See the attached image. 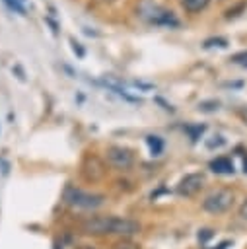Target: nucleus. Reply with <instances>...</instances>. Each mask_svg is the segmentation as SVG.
Masks as SVG:
<instances>
[{
	"instance_id": "nucleus-1",
	"label": "nucleus",
	"mask_w": 247,
	"mask_h": 249,
	"mask_svg": "<svg viewBox=\"0 0 247 249\" xmlns=\"http://www.w3.org/2000/svg\"><path fill=\"white\" fill-rule=\"evenodd\" d=\"M140 222L123 216H89L80 224V231L86 235H119V237H134L140 233Z\"/></svg>"
},
{
	"instance_id": "nucleus-2",
	"label": "nucleus",
	"mask_w": 247,
	"mask_h": 249,
	"mask_svg": "<svg viewBox=\"0 0 247 249\" xmlns=\"http://www.w3.org/2000/svg\"><path fill=\"white\" fill-rule=\"evenodd\" d=\"M62 198H64V202L68 206L82 208V210H93V208H99L105 202V195L82 191V189H78L74 185H66V189L62 193Z\"/></svg>"
},
{
	"instance_id": "nucleus-3",
	"label": "nucleus",
	"mask_w": 247,
	"mask_h": 249,
	"mask_svg": "<svg viewBox=\"0 0 247 249\" xmlns=\"http://www.w3.org/2000/svg\"><path fill=\"white\" fill-rule=\"evenodd\" d=\"M140 16L148 23H154V25H165V27H179L181 25V21L175 18V14L171 10H165V8L152 4V2H144L140 6Z\"/></svg>"
},
{
	"instance_id": "nucleus-4",
	"label": "nucleus",
	"mask_w": 247,
	"mask_h": 249,
	"mask_svg": "<svg viewBox=\"0 0 247 249\" xmlns=\"http://www.w3.org/2000/svg\"><path fill=\"white\" fill-rule=\"evenodd\" d=\"M231 204H233V191L229 189H216L202 200V208L210 214H224L226 210L231 208Z\"/></svg>"
},
{
	"instance_id": "nucleus-5",
	"label": "nucleus",
	"mask_w": 247,
	"mask_h": 249,
	"mask_svg": "<svg viewBox=\"0 0 247 249\" xmlns=\"http://www.w3.org/2000/svg\"><path fill=\"white\" fill-rule=\"evenodd\" d=\"M105 160L113 169L128 171L134 165V152L126 146H109L105 152Z\"/></svg>"
},
{
	"instance_id": "nucleus-6",
	"label": "nucleus",
	"mask_w": 247,
	"mask_h": 249,
	"mask_svg": "<svg viewBox=\"0 0 247 249\" xmlns=\"http://www.w3.org/2000/svg\"><path fill=\"white\" fill-rule=\"evenodd\" d=\"M80 173L86 181L89 183H97L105 177V163L101 161V158L93 156V154H88L82 161V167H80Z\"/></svg>"
},
{
	"instance_id": "nucleus-7",
	"label": "nucleus",
	"mask_w": 247,
	"mask_h": 249,
	"mask_svg": "<svg viewBox=\"0 0 247 249\" xmlns=\"http://www.w3.org/2000/svg\"><path fill=\"white\" fill-rule=\"evenodd\" d=\"M204 173H189V175H185L179 183H177V187H175V193L179 195V196H194L196 193H200V189L204 187Z\"/></svg>"
},
{
	"instance_id": "nucleus-8",
	"label": "nucleus",
	"mask_w": 247,
	"mask_h": 249,
	"mask_svg": "<svg viewBox=\"0 0 247 249\" xmlns=\"http://www.w3.org/2000/svg\"><path fill=\"white\" fill-rule=\"evenodd\" d=\"M208 167H210V171H214L218 175H231L235 171L233 169V161L229 158H226V156H218V158L210 160Z\"/></svg>"
},
{
	"instance_id": "nucleus-9",
	"label": "nucleus",
	"mask_w": 247,
	"mask_h": 249,
	"mask_svg": "<svg viewBox=\"0 0 247 249\" xmlns=\"http://www.w3.org/2000/svg\"><path fill=\"white\" fill-rule=\"evenodd\" d=\"M146 144H148L152 156H159V154L163 152V146H165L163 138L158 136V134H148V136H146Z\"/></svg>"
},
{
	"instance_id": "nucleus-10",
	"label": "nucleus",
	"mask_w": 247,
	"mask_h": 249,
	"mask_svg": "<svg viewBox=\"0 0 247 249\" xmlns=\"http://www.w3.org/2000/svg\"><path fill=\"white\" fill-rule=\"evenodd\" d=\"M210 0H181V8L189 14H196L200 10H204L208 6Z\"/></svg>"
},
{
	"instance_id": "nucleus-11",
	"label": "nucleus",
	"mask_w": 247,
	"mask_h": 249,
	"mask_svg": "<svg viewBox=\"0 0 247 249\" xmlns=\"http://www.w3.org/2000/svg\"><path fill=\"white\" fill-rule=\"evenodd\" d=\"M185 132L189 134V138H191L193 142H196V140L202 136V132H204V124H187V126H185Z\"/></svg>"
},
{
	"instance_id": "nucleus-12",
	"label": "nucleus",
	"mask_w": 247,
	"mask_h": 249,
	"mask_svg": "<svg viewBox=\"0 0 247 249\" xmlns=\"http://www.w3.org/2000/svg\"><path fill=\"white\" fill-rule=\"evenodd\" d=\"M113 249H140V243H136L132 237H121L113 245Z\"/></svg>"
},
{
	"instance_id": "nucleus-13",
	"label": "nucleus",
	"mask_w": 247,
	"mask_h": 249,
	"mask_svg": "<svg viewBox=\"0 0 247 249\" xmlns=\"http://www.w3.org/2000/svg\"><path fill=\"white\" fill-rule=\"evenodd\" d=\"M218 109H220L218 99H206V101L198 103V111H204V113H212V111H218Z\"/></svg>"
},
{
	"instance_id": "nucleus-14",
	"label": "nucleus",
	"mask_w": 247,
	"mask_h": 249,
	"mask_svg": "<svg viewBox=\"0 0 247 249\" xmlns=\"http://www.w3.org/2000/svg\"><path fill=\"white\" fill-rule=\"evenodd\" d=\"M210 47H228V39L226 37H210L204 41V49H210Z\"/></svg>"
},
{
	"instance_id": "nucleus-15",
	"label": "nucleus",
	"mask_w": 247,
	"mask_h": 249,
	"mask_svg": "<svg viewBox=\"0 0 247 249\" xmlns=\"http://www.w3.org/2000/svg\"><path fill=\"white\" fill-rule=\"evenodd\" d=\"M12 12H18L19 16H25V8H23V4L21 2H18V0H2Z\"/></svg>"
},
{
	"instance_id": "nucleus-16",
	"label": "nucleus",
	"mask_w": 247,
	"mask_h": 249,
	"mask_svg": "<svg viewBox=\"0 0 247 249\" xmlns=\"http://www.w3.org/2000/svg\"><path fill=\"white\" fill-rule=\"evenodd\" d=\"M229 60H231L233 64H239V66H245V68H247V51H239V53L231 54Z\"/></svg>"
},
{
	"instance_id": "nucleus-17",
	"label": "nucleus",
	"mask_w": 247,
	"mask_h": 249,
	"mask_svg": "<svg viewBox=\"0 0 247 249\" xmlns=\"http://www.w3.org/2000/svg\"><path fill=\"white\" fill-rule=\"evenodd\" d=\"M212 235H214V230H210V228H202V230H198V235H196V237H198L200 243H206Z\"/></svg>"
},
{
	"instance_id": "nucleus-18",
	"label": "nucleus",
	"mask_w": 247,
	"mask_h": 249,
	"mask_svg": "<svg viewBox=\"0 0 247 249\" xmlns=\"http://www.w3.org/2000/svg\"><path fill=\"white\" fill-rule=\"evenodd\" d=\"M224 142L226 140L220 134H216V136H212V140H206V148H210V150L212 148H220V146H224Z\"/></svg>"
},
{
	"instance_id": "nucleus-19",
	"label": "nucleus",
	"mask_w": 247,
	"mask_h": 249,
	"mask_svg": "<svg viewBox=\"0 0 247 249\" xmlns=\"http://www.w3.org/2000/svg\"><path fill=\"white\" fill-rule=\"evenodd\" d=\"M245 8V2H241V4H237L235 8H229V10H226V19H231V18H235V16H239L237 12H241Z\"/></svg>"
},
{
	"instance_id": "nucleus-20",
	"label": "nucleus",
	"mask_w": 247,
	"mask_h": 249,
	"mask_svg": "<svg viewBox=\"0 0 247 249\" xmlns=\"http://www.w3.org/2000/svg\"><path fill=\"white\" fill-rule=\"evenodd\" d=\"M70 43H72L74 53H78V56H84V49L80 47V43H78V41H74V39H70Z\"/></svg>"
},
{
	"instance_id": "nucleus-21",
	"label": "nucleus",
	"mask_w": 247,
	"mask_h": 249,
	"mask_svg": "<svg viewBox=\"0 0 247 249\" xmlns=\"http://www.w3.org/2000/svg\"><path fill=\"white\" fill-rule=\"evenodd\" d=\"M237 115H239V119L247 124V107H239V109H237Z\"/></svg>"
},
{
	"instance_id": "nucleus-22",
	"label": "nucleus",
	"mask_w": 247,
	"mask_h": 249,
	"mask_svg": "<svg viewBox=\"0 0 247 249\" xmlns=\"http://www.w3.org/2000/svg\"><path fill=\"white\" fill-rule=\"evenodd\" d=\"M239 216H241L243 220H247V200H245V202L239 206Z\"/></svg>"
},
{
	"instance_id": "nucleus-23",
	"label": "nucleus",
	"mask_w": 247,
	"mask_h": 249,
	"mask_svg": "<svg viewBox=\"0 0 247 249\" xmlns=\"http://www.w3.org/2000/svg\"><path fill=\"white\" fill-rule=\"evenodd\" d=\"M231 245V241H220L216 247H208V249H228Z\"/></svg>"
},
{
	"instance_id": "nucleus-24",
	"label": "nucleus",
	"mask_w": 247,
	"mask_h": 249,
	"mask_svg": "<svg viewBox=\"0 0 247 249\" xmlns=\"http://www.w3.org/2000/svg\"><path fill=\"white\" fill-rule=\"evenodd\" d=\"M224 86H228V88H241L243 82H228V84H224Z\"/></svg>"
},
{
	"instance_id": "nucleus-25",
	"label": "nucleus",
	"mask_w": 247,
	"mask_h": 249,
	"mask_svg": "<svg viewBox=\"0 0 247 249\" xmlns=\"http://www.w3.org/2000/svg\"><path fill=\"white\" fill-rule=\"evenodd\" d=\"M95 4H111V2H115V0H93Z\"/></svg>"
},
{
	"instance_id": "nucleus-26",
	"label": "nucleus",
	"mask_w": 247,
	"mask_h": 249,
	"mask_svg": "<svg viewBox=\"0 0 247 249\" xmlns=\"http://www.w3.org/2000/svg\"><path fill=\"white\" fill-rule=\"evenodd\" d=\"M76 249H97V247H93V245H80V247H76Z\"/></svg>"
},
{
	"instance_id": "nucleus-27",
	"label": "nucleus",
	"mask_w": 247,
	"mask_h": 249,
	"mask_svg": "<svg viewBox=\"0 0 247 249\" xmlns=\"http://www.w3.org/2000/svg\"><path fill=\"white\" fill-rule=\"evenodd\" d=\"M243 173H247V158H245V161H243Z\"/></svg>"
},
{
	"instance_id": "nucleus-28",
	"label": "nucleus",
	"mask_w": 247,
	"mask_h": 249,
	"mask_svg": "<svg viewBox=\"0 0 247 249\" xmlns=\"http://www.w3.org/2000/svg\"><path fill=\"white\" fill-rule=\"evenodd\" d=\"M18 2H25V0H18Z\"/></svg>"
}]
</instances>
